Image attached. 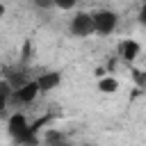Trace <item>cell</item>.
<instances>
[{"mask_svg": "<svg viewBox=\"0 0 146 146\" xmlns=\"http://www.w3.org/2000/svg\"><path fill=\"white\" fill-rule=\"evenodd\" d=\"M7 130H9L11 139L18 141V144H34V141H39L36 128H32V123L27 121V116L21 114V112H14L7 119Z\"/></svg>", "mask_w": 146, "mask_h": 146, "instance_id": "obj_1", "label": "cell"}, {"mask_svg": "<svg viewBox=\"0 0 146 146\" xmlns=\"http://www.w3.org/2000/svg\"><path fill=\"white\" fill-rule=\"evenodd\" d=\"M91 21H94V34L107 36V34L116 32V27H119V16L112 9H98V11H94Z\"/></svg>", "mask_w": 146, "mask_h": 146, "instance_id": "obj_2", "label": "cell"}, {"mask_svg": "<svg viewBox=\"0 0 146 146\" xmlns=\"http://www.w3.org/2000/svg\"><path fill=\"white\" fill-rule=\"evenodd\" d=\"M68 30H71V34L78 36V39L91 36V34H94V21H91V14H87V11H78V14L71 18Z\"/></svg>", "mask_w": 146, "mask_h": 146, "instance_id": "obj_3", "label": "cell"}, {"mask_svg": "<svg viewBox=\"0 0 146 146\" xmlns=\"http://www.w3.org/2000/svg\"><path fill=\"white\" fill-rule=\"evenodd\" d=\"M41 91H39V84H36V80H25L23 84H18L16 89H14V98L18 100V103H23V105H30V103H34L36 100V96H39Z\"/></svg>", "mask_w": 146, "mask_h": 146, "instance_id": "obj_4", "label": "cell"}, {"mask_svg": "<svg viewBox=\"0 0 146 146\" xmlns=\"http://www.w3.org/2000/svg\"><path fill=\"white\" fill-rule=\"evenodd\" d=\"M34 80H36V84H39V91H41V94H48V91H52L55 87H59L62 73H57V71H46V73H39Z\"/></svg>", "mask_w": 146, "mask_h": 146, "instance_id": "obj_5", "label": "cell"}, {"mask_svg": "<svg viewBox=\"0 0 146 146\" xmlns=\"http://www.w3.org/2000/svg\"><path fill=\"white\" fill-rule=\"evenodd\" d=\"M139 55H141L139 41H135V39H123V41L119 43V57H121L123 62H135Z\"/></svg>", "mask_w": 146, "mask_h": 146, "instance_id": "obj_6", "label": "cell"}, {"mask_svg": "<svg viewBox=\"0 0 146 146\" xmlns=\"http://www.w3.org/2000/svg\"><path fill=\"white\" fill-rule=\"evenodd\" d=\"M98 91H103V94H116L119 91V80L114 75H110V73L98 75Z\"/></svg>", "mask_w": 146, "mask_h": 146, "instance_id": "obj_7", "label": "cell"}, {"mask_svg": "<svg viewBox=\"0 0 146 146\" xmlns=\"http://www.w3.org/2000/svg\"><path fill=\"white\" fill-rule=\"evenodd\" d=\"M78 5V0H52V7H57V9H62V11H68V9H73Z\"/></svg>", "mask_w": 146, "mask_h": 146, "instance_id": "obj_8", "label": "cell"}, {"mask_svg": "<svg viewBox=\"0 0 146 146\" xmlns=\"http://www.w3.org/2000/svg\"><path fill=\"white\" fill-rule=\"evenodd\" d=\"M132 78H135V82H137L139 87H146V71L135 68V71H132Z\"/></svg>", "mask_w": 146, "mask_h": 146, "instance_id": "obj_9", "label": "cell"}, {"mask_svg": "<svg viewBox=\"0 0 146 146\" xmlns=\"http://www.w3.org/2000/svg\"><path fill=\"white\" fill-rule=\"evenodd\" d=\"M64 139H66V137H64L62 132H57V130H48V135H46V141H50V144H52V141H64Z\"/></svg>", "mask_w": 146, "mask_h": 146, "instance_id": "obj_10", "label": "cell"}, {"mask_svg": "<svg viewBox=\"0 0 146 146\" xmlns=\"http://www.w3.org/2000/svg\"><path fill=\"white\" fill-rule=\"evenodd\" d=\"M9 98H11V96H7V94L0 91V116L7 114V103H9Z\"/></svg>", "mask_w": 146, "mask_h": 146, "instance_id": "obj_11", "label": "cell"}, {"mask_svg": "<svg viewBox=\"0 0 146 146\" xmlns=\"http://www.w3.org/2000/svg\"><path fill=\"white\" fill-rule=\"evenodd\" d=\"M137 18H139V25H141V27H146V5H141V9H139V16H137Z\"/></svg>", "mask_w": 146, "mask_h": 146, "instance_id": "obj_12", "label": "cell"}, {"mask_svg": "<svg viewBox=\"0 0 146 146\" xmlns=\"http://www.w3.org/2000/svg\"><path fill=\"white\" fill-rule=\"evenodd\" d=\"M2 16H5V5L0 2V18H2Z\"/></svg>", "mask_w": 146, "mask_h": 146, "instance_id": "obj_13", "label": "cell"}]
</instances>
